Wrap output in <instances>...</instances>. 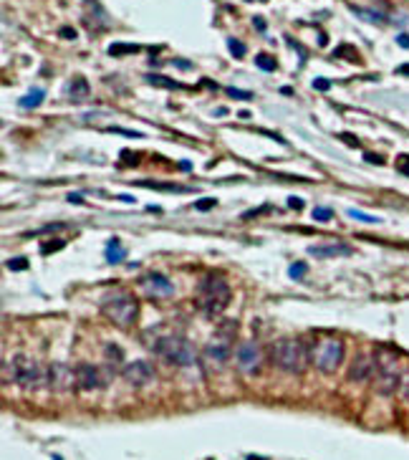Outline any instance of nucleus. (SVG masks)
Returning <instances> with one entry per match:
<instances>
[{"label": "nucleus", "mask_w": 409, "mask_h": 460, "mask_svg": "<svg viewBox=\"0 0 409 460\" xmlns=\"http://www.w3.org/2000/svg\"><path fill=\"white\" fill-rule=\"evenodd\" d=\"M399 392H402V397L409 402V372H404V377H402V385H399Z\"/></svg>", "instance_id": "obj_33"}, {"label": "nucleus", "mask_w": 409, "mask_h": 460, "mask_svg": "<svg viewBox=\"0 0 409 460\" xmlns=\"http://www.w3.org/2000/svg\"><path fill=\"white\" fill-rule=\"evenodd\" d=\"M397 43H399L402 48H409V35H407V33H402V35H397Z\"/></svg>", "instance_id": "obj_36"}, {"label": "nucleus", "mask_w": 409, "mask_h": 460, "mask_svg": "<svg viewBox=\"0 0 409 460\" xmlns=\"http://www.w3.org/2000/svg\"><path fill=\"white\" fill-rule=\"evenodd\" d=\"M43 99H46V91H43V89H33L30 94L20 96V101H18V104H20L23 109H33V106H38Z\"/></svg>", "instance_id": "obj_18"}, {"label": "nucleus", "mask_w": 409, "mask_h": 460, "mask_svg": "<svg viewBox=\"0 0 409 460\" xmlns=\"http://www.w3.org/2000/svg\"><path fill=\"white\" fill-rule=\"evenodd\" d=\"M225 91H227V96H232V99H242V101H250V99H253L250 91H240V89H232V86H227Z\"/></svg>", "instance_id": "obj_29"}, {"label": "nucleus", "mask_w": 409, "mask_h": 460, "mask_svg": "<svg viewBox=\"0 0 409 460\" xmlns=\"http://www.w3.org/2000/svg\"><path fill=\"white\" fill-rule=\"evenodd\" d=\"M306 271H308V265H306V263L301 260V263H293V265H291L288 276H291L293 281H298V278H303V276H306Z\"/></svg>", "instance_id": "obj_24"}, {"label": "nucleus", "mask_w": 409, "mask_h": 460, "mask_svg": "<svg viewBox=\"0 0 409 460\" xmlns=\"http://www.w3.org/2000/svg\"><path fill=\"white\" fill-rule=\"evenodd\" d=\"M273 364L283 372H291V374H301L308 364V347L303 339H296V336H285V339H278L273 344Z\"/></svg>", "instance_id": "obj_3"}, {"label": "nucleus", "mask_w": 409, "mask_h": 460, "mask_svg": "<svg viewBox=\"0 0 409 460\" xmlns=\"http://www.w3.org/2000/svg\"><path fill=\"white\" fill-rule=\"evenodd\" d=\"M402 372H399V357L387 354L384 359L377 357V372H374V390L379 395H394L402 385Z\"/></svg>", "instance_id": "obj_5"}, {"label": "nucleus", "mask_w": 409, "mask_h": 460, "mask_svg": "<svg viewBox=\"0 0 409 460\" xmlns=\"http://www.w3.org/2000/svg\"><path fill=\"white\" fill-rule=\"evenodd\" d=\"M341 139H344L346 144H351V147H359V139H356V137H351V134H341Z\"/></svg>", "instance_id": "obj_37"}, {"label": "nucleus", "mask_w": 409, "mask_h": 460, "mask_svg": "<svg viewBox=\"0 0 409 460\" xmlns=\"http://www.w3.org/2000/svg\"><path fill=\"white\" fill-rule=\"evenodd\" d=\"M366 162H372V165H382V162H384V157H379V155H366Z\"/></svg>", "instance_id": "obj_38"}, {"label": "nucleus", "mask_w": 409, "mask_h": 460, "mask_svg": "<svg viewBox=\"0 0 409 460\" xmlns=\"http://www.w3.org/2000/svg\"><path fill=\"white\" fill-rule=\"evenodd\" d=\"M63 245H66L63 240H48V243H43V245H40V250H43L46 255H51V253H56V250H61Z\"/></svg>", "instance_id": "obj_27"}, {"label": "nucleus", "mask_w": 409, "mask_h": 460, "mask_svg": "<svg viewBox=\"0 0 409 460\" xmlns=\"http://www.w3.org/2000/svg\"><path fill=\"white\" fill-rule=\"evenodd\" d=\"M235 362L245 374H255L263 364V349L258 341H242L235 349Z\"/></svg>", "instance_id": "obj_9"}, {"label": "nucleus", "mask_w": 409, "mask_h": 460, "mask_svg": "<svg viewBox=\"0 0 409 460\" xmlns=\"http://www.w3.org/2000/svg\"><path fill=\"white\" fill-rule=\"evenodd\" d=\"M5 265L10 268V271H25V268H28V260H25V258H10Z\"/></svg>", "instance_id": "obj_31"}, {"label": "nucleus", "mask_w": 409, "mask_h": 460, "mask_svg": "<svg viewBox=\"0 0 409 460\" xmlns=\"http://www.w3.org/2000/svg\"><path fill=\"white\" fill-rule=\"evenodd\" d=\"M255 66H258V68H263V71H275V68H278L275 58H273V56H268V53H258V56H255Z\"/></svg>", "instance_id": "obj_21"}, {"label": "nucleus", "mask_w": 409, "mask_h": 460, "mask_svg": "<svg viewBox=\"0 0 409 460\" xmlns=\"http://www.w3.org/2000/svg\"><path fill=\"white\" fill-rule=\"evenodd\" d=\"M253 23H255V28H258V30H265V20H263V18H255Z\"/></svg>", "instance_id": "obj_40"}, {"label": "nucleus", "mask_w": 409, "mask_h": 460, "mask_svg": "<svg viewBox=\"0 0 409 460\" xmlns=\"http://www.w3.org/2000/svg\"><path fill=\"white\" fill-rule=\"evenodd\" d=\"M154 354L162 357L170 364H177V367H190L195 359H197V349L185 339V336H177V334H167V336H159L154 341Z\"/></svg>", "instance_id": "obj_4"}, {"label": "nucleus", "mask_w": 409, "mask_h": 460, "mask_svg": "<svg viewBox=\"0 0 409 460\" xmlns=\"http://www.w3.org/2000/svg\"><path fill=\"white\" fill-rule=\"evenodd\" d=\"M344 362V341L336 336H326L318 341V347L313 349V364L321 372H334Z\"/></svg>", "instance_id": "obj_8"}, {"label": "nucleus", "mask_w": 409, "mask_h": 460, "mask_svg": "<svg viewBox=\"0 0 409 460\" xmlns=\"http://www.w3.org/2000/svg\"><path fill=\"white\" fill-rule=\"evenodd\" d=\"M142 46L137 43H111L109 46V56H127V53H139Z\"/></svg>", "instance_id": "obj_19"}, {"label": "nucleus", "mask_w": 409, "mask_h": 460, "mask_svg": "<svg viewBox=\"0 0 409 460\" xmlns=\"http://www.w3.org/2000/svg\"><path fill=\"white\" fill-rule=\"evenodd\" d=\"M394 165H397V170H399L404 177H409V155H399Z\"/></svg>", "instance_id": "obj_28"}, {"label": "nucleus", "mask_w": 409, "mask_h": 460, "mask_svg": "<svg viewBox=\"0 0 409 460\" xmlns=\"http://www.w3.org/2000/svg\"><path fill=\"white\" fill-rule=\"evenodd\" d=\"M106 357H109V362H116V364H119L121 359H124V352H121L119 347H114V344H111V347L106 349Z\"/></svg>", "instance_id": "obj_32"}, {"label": "nucleus", "mask_w": 409, "mask_h": 460, "mask_svg": "<svg viewBox=\"0 0 409 460\" xmlns=\"http://www.w3.org/2000/svg\"><path fill=\"white\" fill-rule=\"evenodd\" d=\"M349 218H354V220H361V223H379V218H374V215H366V213H359V210H349Z\"/></svg>", "instance_id": "obj_30"}, {"label": "nucleus", "mask_w": 409, "mask_h": 460, "mask_svg": "<svg viewBox=\"0 0 409 460\" xmlns=\"http://www.w3.org/2000/svg\"><path fill=\"white\" fill-rule=\"evenodd\" d=\"M106 385V379L101 377V369L96 364H81L76 369V387L84 390V392H94V390H101Z\"/></svg>", "instance_id": "obj_12"}, {"label": "nucleus", "mask_w": 409, "mask_h": 460, "mask_svg": "<svg viewBox=\"0 0 409 460\" xmlns=\"http://www.w3.org/2000/svg\"><path fill=\"white\" fill-rule=\"evenodd\" d=\"M127 258V250H121L119 240H109V248H106V260L109 263H121Z\"/></svg>", "instance_id": "obj_20"}, {"label": "nucleus", "mask_w": 409, "mask_h": 460, "mask_svg": "<svg viewBox=\"0 0 409 460\" xmlns=\"http://www.w3.org/2000/svg\"><path fill=\"white\" fill-rule=\"evenodd\" d=\"M227 48H230V53H232L235 58H242V56H245V43L235 41V38H227Z\"/></svg>", "instance_id": "obj_23"}, {"label": "nucleus", "mask_w": 409, "mask_h": 460, "mask_svg": "<svg viewBox=\"0 0 409 460\" xmlns=\"http://www.w3.org/2000/svg\"><path fill=\"white\" fill-rule=\"evenodd\" d=\"M124 377H127L129 385L144 387V385H149V382L154 379V367L149 362H144V359H137V362H129L124 367Z\"/></svg>", "instance_id": "obj_13"}, {"label": "nucleus", "mask_w": 409, "mask_h": 460, "mask_svg": "<svg viewBox=\"0 0 409 460\" xmlns=\"http://www.w3.org/2000/svg\"><path fill=\"white\" fill-rule=\"evenodd\" d=\"M354 13L361 15V18H366V20H372V23H384V20H387V15L374 13V10H364V8H354Z\"/></svg>", "instance_id": "obj_22"}, {"label": "nucleus", "mask_w": 409, "mask_h": 460, "mask_svg": "<svg viewBox=\"0 0 409 460\" xmlns=\"http://www.w3.org/2000/svg\"><path fill=\"white\" fill-rule=\"evenodd\" d=\"M13 372H15L13 379L28 392L40 390L43 385H48V372H43V367H40L35 359H30V357H18L13 362Z\"/></svg>", "instance_id": "obj_6"}, {"label": "nucleus", "mask_w": 409, "mask_h": 460, "mask_svg": "<svg viewBox=\"0 0 409 460\" xmlns=\"http://www.w3.org/2000/svg\"><path fill=\"white\" fill-rule=\"evenodd\" d=\"M230 298H232V288L225 281V276H220V273L202 276V281L197 286V301H200V306L207 314H212V316L222 314L227 309Z\"/></svg>", "instance_id": "obj_2"}, {"label": "nucleus", "mask_w": 409, "mask_h": 460, "mask_svg": "<svg viewBox=\"0 0 409 460\" xmlns=\"http://www.w3.org/2000/svg\"><path fill=\"white\" fill-rule=\"evenodd\" d=\"M139 286H142V291H144L149 298H170V296L175 293V283H172L165 273H157V271L142 276Z\"/></svg>", "instance_id": "obj_10"}, {"label": "nucleus", "mask_w": 409, "mask_h": 460, "mask_svg": "<svg viewBox=\"0 0 409 460\" xmlns=\"http://www.w3.org/2000/svg\"><path fill=\"white\" fill-rule=\"evenodd\" d=\"M53 460H61V458H58V455H53Z\"/></svg>", "instance_id": "obj_43"}, {"label": "nucleus", "mask_w": 409, "mask_h": 460, "mask_svg": "<svg viewBox=\"0 0 409 460\" xmlns=\"http://www.w3.org/2000/svg\"><path fill=\"white\" fill-rule=\"evenodd\" d=\"M248 3H250V0H248Z\"/></svg>", "instance_id": "obj_44"}, {"label": "nucleus", "mask_w": 409, "mask_h": 460, "mask_svg": "<svg viewBox=\"0 0 409 460\" xmlns=\"http://www.w3.org/2000/svg\"><path fill=\"white\" fill-rule=\"evenodd\" d=\"M288 205H291V208H296V210H301L306 203H303L301 198H296V195H293V198H288Z\"/></svg>", "instance_id": "obj_35"}, {"label": "nucleus", "mask_w": 409, "mask_h": 460, "mask_svg": "<svg viewBox=\"0 0 409 460\" xmlns=\"http://www.w3.org/2000/svg\"><path fill=\"white\" fill-rule=\"evenodd\" d=\"M215 205H217V200H215V198H202V200H197V203H195V210L207 213V210H212Z\"/></svg>", "instance_id": "obj_25"}, {"label": "nucleus", "mask_w": 409, "mask_h": 460, "mask_svg": "<svg viewBox=\"0 0 409 460\" xmlns=\"http://www.w3.org/2000/svg\"><path fill=\"white\" fill-rule=\"evenodd\" d=\"M48 385L56 392H68L76 385V369H68L66 364H53L48 369Z\"/></svg>", "instance_id": "obj_14"}, {"label": "nucleus", "mask_w": 409, "mask_h": 460, "mask_svg": "<svg viewBox=\"0 0 409 460\" xmlns=\"http://www.w3.org/2000/svg\"><path fill=\"white\" fill-rule=\"evenodd\" d=\"M61 35L71 41V38H76V30H73V28H61Z\"/></svg>", "instance_id": "obj_39"}, {"label": "nucleus", "mask_w": 409, "mask_h": 460, "mask_svg": "<svg viewBox=\"0 0 409 460\" xmlns=\"http://www.w3.org/2000/svg\"><path fill=\"white\" fill-rule=\"evenodd\" d=\"M101 314H104L111 324H116V326H121V329H129V326L137 321V316H139L137 296H134L132 291H124V288L106 293V296L101 298Z\"/></svg>", "instance_id": "obj_1"}, {"label": "nucleus", "mask_w": 409, "mask_h": 460, "mask_svg": "<svg viewBox=\"0 0 409 460\" xmlns=\"http://www.w3.org/2000/svg\"><path fill=\"white\" fill-rule=\"evenodd\" d=\"M334 218V210H329V208H316L313 210V220H318V223H329Z\"/></svg>", "instance_id": "obj_26"}, {"label": "nucleus", "mask_w": 409, "mask_h": 460, "mask_svg": "<svg viewBox=\"0 0 409 460\" xmlns=\"http://www.w3.org/2000/svg\"><path fill=\"white\" fill-rule=\"evenodd\" d=\"M230 329H235L232 321L225 324V326L220 329V334L212 336V339L207 341V347L202 349V359L207 362L210 367H222V364L230 359V352H235V349H232V331H230Z\"/></svg>", "instance_id": "obj_7"}, {"label": "nucleus", "mask_w": 409, "mask_h": 460, "mask_svg": "<svg viewBox=\"0 0 409 460\" xmlns=\"http://www.w3.org/2000/svg\"><path fill=\"white\" fill-rule=\"evenodd\" d=\"M308 253L316 258H339V255H351L354 248L349 243H318V245H311Z\"/></svg>", "instance_id": "obj_15"}, {"label": "nucleus", "mask_w": 409, "mask_h": 460, "mask_svg": "<svg viewBox=\"0 0 409 460\" xmlns=\"http://www.w3.org/2000/svg\"><path fill=\"white\" fill-rule=\"evenodd\" d=\"M329 86H331L329 79H316L313 81V89H318V91H329Z\"/></svg>", "instance_id": "obj_34"}, {"label": "nucleus", "mask_w": 409, "mask_h": 460, "mask_svg": "<svg viewBox=\"0 0 409 460\" xmlns=\"http://www.w3.org/2000/svg\"><path fill=\"white\" fill-rule=\"evenodd\" d=\"M68 96H71L73 101H86V99L91 96L89 81L84 79V76H76V79L71 81V86H68Z\"/></svg>", "instance_id": "obj_16"}, {"label": "nucleus", "mask_w": 409, "mask_h": 460, "mask_svg": "<svg viewBox=\"0 0 409 460\" xmlns=\"http://www.w3.org/2000/svg\"><path fill=\"white\" fill-rule=\"evenodd\" d=\"M377 372V357L372 352H359L349 367V379L351 382H366Z\"/></svg>", "instance_id": "obj_11"}, {"label": "nucleus", "mask_w": 409, "mask_h": 460, "mask_svg": "<svg viewBox=\"0 0 409 460\" xmlns=\"http://www.w3.org/2000/svg\"><path fill=\"white\" fill-rule=\"evenodd\" d=\"M147 84L159 86V89H170V91L185 89V84H180V81H175V79H167V76H159V73H149V76H147Z\"/></svg>", "instance_id": "obj_17"}, {"label": "nucleus", "mask_w": 409, "mask_h": 460, "mask_svg": "<svg viewBox=\"0 0 409 460\" xmlns=\"http://www.w3.org/2000/svg\"><path fill=\"white\" fill-rule=\"evenodd\" d=\"M248 460H263V458H255V455H250V458H248Z\"/></svg>", "instance_id": "obj_42"}, {"label": "nucleus", "mask_w": 409, "mask_h": 460, "mask_svg": "<svg viewBox=\"0 0 409 460\" xmlns=\"http://www.w3.org/2000/svg\"><path fill=\"white\" fill-rule=\"evenodd\" d=\"M397 73H409V63H402V66L397 68Z\"/></svg>", "instance_id": "obj_41"}]
</instances>
